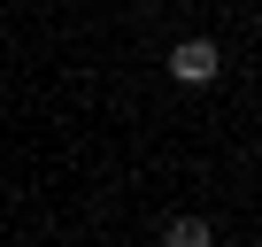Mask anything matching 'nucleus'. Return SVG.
<instances>
[{"mask_svg": "<svg viewBox=\"0 0 262 247\" xmlns=\"http://www.w3.org/2000/svg\"><path fill=\"white\" fill-rule=\"evenodd\" d=\"M162 70H170L178 85H216V77H224V47H216V39H178Z\"/></svg>", "mask_w": 262, "mask_h": 247, "instance_id": "nucleus-1", "label": "nucleus"}, {"mask_svg": "<svg viewBox=\"0 0 262 247\" xmlns=\"http://www.w3.org/2000/svg\"><path fill=\"white\" fill-rule=\"evenodd\" d=\"M162 247H216V224H208V216H170Z\"/></svg>", "mask_w": 262, "mask_h": 247, "instance_id": "nucleus-2", "label": "nucleus"}]
</instances>
